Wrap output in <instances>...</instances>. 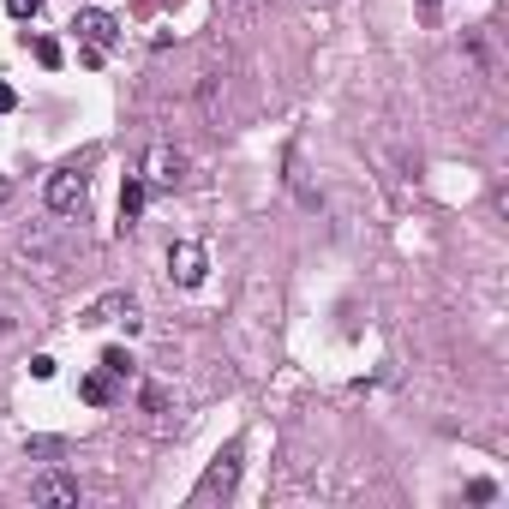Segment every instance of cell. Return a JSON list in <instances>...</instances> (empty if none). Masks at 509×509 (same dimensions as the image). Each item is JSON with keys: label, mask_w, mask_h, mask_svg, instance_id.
Here are the masks:
<instances>
[{"label": "cell", "mask_w": 509, "mask_h": 509, "mask_svg": "<svg viewBox=\"0 0 509 509\" xmlns=\"http://www.w3.org/2000/svg\"><path fill=\"white\" fill-rule=\"evenodd\" d=\"M42 198H48L55 216H84L90 210V174H84V168H55L48 186H42Z\"/></svg>", "instance_id": "obj_1"}, {"label": "cell", "mask_w": 509, "mask_h": 509, "mask_svg": "<svg viewBox=\"0 0 509 509\" xmlns=\"http://www.w3.org/2000/svg\"><path fill=\"white\" fill-rule=\"evenodd\" d=\"M138 180H144L150 192H174L180 180H186V157H180L174 144H150V150H144V168H138Z\"/></svg>", "instance_id": "obj_2"}, {"label": "cell", "mask_w": 509, "mask_h": 509, "mask_svg": "<svg viewBox=\"0 0 509 509\" xmlns=\"http://www.w3.org/2000/svg\"><path fill=\"white\" fill-rule=\"evenodd\" d=\"M234 486H240V444H228V450L210 462V473L198 479V491H192V504H216V497H234Z\"/></svg>", "instance_id": "obj_3"}, {"label": "cell", "mask_w": 509, "mask_h": 509, "mask_svg": "<svg viewBox=\"0 0 509 509\" xmlns=\"http://www.w3.org/2000/svg\"><path fill=\"white\" fill-rule=\"evenodd\" d=\"M79 324H84V330H102V324H126V330H138L132 294H126V288H115V294H97V300L79 312Z\"/></svg>", "instance_id": "obj_4"}, {"label": "cell", "mask_w": 509, "mask_h": 509, "mask_svg": "<svg viewBox=\"0 0 509 509\" xmlns=\"http://www.w3.org/2000/svg\"><path fill=\"white\" fill-rule=\"evenodd\" d=\"M30 504H48V509H72L79 504V479L66 468H42L37 479H30Z\"/></svg>", "instance_id": "obj_5"}, {"label": "cell", "mask_w": 509, "mask_h": 509, "mask_svg": "<svg viewBox=\"0 0 509 509\" xmlns=\"http://www.w3.org/2000/svg\"><path fill=\"white\" fill-rule=\"evenodd\" d=\"M204 270H210V252H204L198 240H174V246H168V276H174L180 288H198Z\"/></svg>", "instance_id": "obj_6"}, {"label": "cell", "mask_w": 509, "mask_h": 509, "mask_svg": "<svg viewBox=\"0 0 509 509\" xmlns=\"http://www.w3.org/2000/svg\"><path fill=\"white\" fill-rule=\"evenodd\" d=\"M72 30H79V42H90L97 55H108V48L120 42V24L108 19V13H97V6H84L79 19H72Z\"/></svg>", "instance_id": "obj_7"}, {"label": "cell", "mask_w": 509, "mask_h": 509, "mask_svg": "<svg viewBox=\"0 0 509 509\" xmlns=\"http://www.w3.org/2000/svg\"><path fill=\"white\" fill-rule=\"evenodd\" d=\"M144 198H150V186H144V180H126V186H120V234H132V228H138Z\"/></svg>", "instance_id": "obj_8"}, {"label": "cell", "mask_w": 509, "mask_h": 509, "mask_svg": "<svg viewBox=\"0 0 509 509\" xmlns=\"http://www.w3.org/2000/svg\"><path fill=\"white\" fill-rule=\"evenodd\" d=\"M79 395H84V402H97V408H108V402H115V378H108V372L79 378Z\"/></svg>", "instance_id": "obj_9"}, {"label": "cell", "mask_w": 509, "mask_h": 509, "mask_svg": "<svg viewBox=\"0 0 509 509\" xmlns=\"http://www.w3.org/2000/svg\"><path fill=\"white\" fill-rule=\"evenodd\" d=\"M102 372H108V378H126V384H132L138 366H132V353H126V348H102Z\"/></svg>", "instance_id": "obj_10"}, {"label": "cell", "mask_w": 509, "mask_h": 509, "mask_svg": "<svg viewBox=\"0 0 509 509\" xmlns=\"http://www.w3.org/2000/svg\"><path fill=\"white\" fill-rule=\"evenodd\" d=\"M30 55L42 60V66H60V42H48V37H37L30 42Z\"/></svg>", "instance_id": "obj_11"}, {"label": "cell", "mask_w": 509, "mask_h": 509, "mask_svg": "<svg viewBox=\"0 0 509 509\" xmlns=\"http://www.w3.org/2000/svg\"><path fill=\"white\" fill-rule=\"evenodd\" d=\"M6 13H13V19H37L42 0H6Z\"/></svg>", "instance_id": "obj_12"}, {"label": "cell", "mask_w": 509, "mask_h": 509, "mask_svg": "<svg viewBox=\"0 0 509 509\" xmlns=\"http://www.w3.org/2000/svg\"><path fill=\"white\" fill-rule=\"evenodd\" d=\"M138 402H144V408H150V413H162V408H168V395H162L157 384H144V395H138Z\"/></svg>", "instance_id": "obj_13"}, {"label": "cell", "mask_w": 509, "mask_h": 509, "mask_svg": "<svg viewBox=\"0 0 509 509\" xmlns=\"http://www.w3.org/2000/svg\"><path fill=\"white\" fill-rule=\"evenodd\" d=\"M24 450H30V455H60V437H30Z\"/></svg>", "instance_id": "obj_14"}, {"label": "cell", "mask_w": 509, "mask_h": 509, "mask_svg": "<svg viewBox=\"0 0 509 509\" xmlns=\"http://www.w3.org/2000/svg\"><path fill=\"white\" fill-rule=\"evenodd\" d=\"M468 497H473V504H491V497H497V486H491V479H473Z\"/></svg>", "instance_id": "obj_15"}, {"label": "cell", "mask_w": 509, "mask_h": 509, "mask_svg": "<svg viewBox=\"0 0 509 509\" xmlns=\"http://www.w3.org/2000/svg\"><path fill=\"white\" fill-rule=\"evenodd\" d=\"M19 108V97H13V84H0V115H13Z\"/></svg>", "instance_id": "obj_16"}, {"label": "cell", "mask_w": 509, "mask_h": 509, "mask_svg": "<svg viewBox=\"0 0 509 509\" xmlns=\"http://www.w3.org/2000/svg\"><path fill=\"white\" fill-rule=\"evenodd\" d=\"M6 198H13V180H6V174H0V204H6Z\"/></svg>", "instance_id": "obj_17"}, {"label": "cell", "mask_w": 509, "mask_h": 509, "mask_svg": "<svg viewBox=\"0 0 509 509\" xmlns=\"http://www.w3.org/2000/svg\"><path fill=\"white\" fill-rule=\"evenodd\" d=\"M420 6H437V0H420Z\"/></svg>", "instance_id": "obj_18"}]
</instances>
